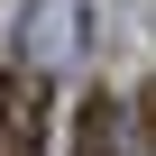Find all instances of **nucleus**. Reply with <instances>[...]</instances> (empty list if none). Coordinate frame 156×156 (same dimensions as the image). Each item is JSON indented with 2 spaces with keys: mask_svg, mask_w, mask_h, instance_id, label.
I'll return each mask as SVG.
<instances>
[{
  "mask_svg": "<svg viewBox=\"0 0 156 156\" xmlns=\"http://www.w3.org/2000/svg\"><path fill=\"white\" fill-rule=\"evenodd\" d=\"M0 156H46V83L0 55Z\"/></svg>",
  "mask_w": 156,
  "mask_h": 156,
  "instance_id": "f257e3e1",
  "label": "nucleus"
},
{
  "mask_svg": "<svg viewBox=\"0 0 156 156\" xmlns=\"http://www.w3.org/2000/svg\"><path fill=\"white\" fill-rule=\"evenodd\" d=\"M73 156H119V92H92L73 110Z\"/></svg>",
  "mask_w": 156,
  "mask_h": 156,
  "instance_id": "f03ea898",
  "label": "nucleus"
},
{
  "mask_svg": "<svg viewBox=\"0 0 156 156\" xmlns=\"http://www.w3.org/2000/svg\"><path fill=\"white\" fill-rule=\"evenodd\" d=\"M73 37H83V19H73V0H46V9H28V55H64Z\"/></svg>",
  "mask_w": 156,
  "mask_h": 156,
  "instance_id": "7ed1b4c3",
  "label": "nucleus"
},
{
  "mask_svg": "<svg viewBox=\"0 0 156 156\" xmlns=\"http://www.w3.org/2000/svg\"><path fill=\"white\" fill-rule=\"evenodd\" d=\"M138 147H147V156H156V83H147V92H138Z\"/></svg>",
  "mask_w": 156,
  "mask_h": 156,
  "instance_id": "20e7f679",
  "label": "nucleus"
}]
</instances>
